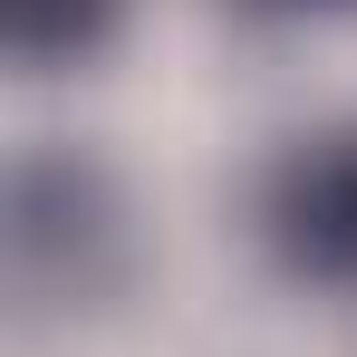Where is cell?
<instances>
[{
  "mask_svg": "<svg viewBox=\"0 0 357 357\" xmlns=\"http://www.w3.org/2000/svg\"><path fill=\"white\" fill-rule=\"evenodd\" d=\"M261 232L280 251V271L319 290H357V126H328L280 155V174L261 193Z\"/></svg>",
  "mask_w": 357,
  "mask_h": 357,
  "instance_id": "cell-1",
  "label": "cell"
},
{
  "mask_svg": "<svg viewBox=\"0 0 357 357\" xmlns=\"http://www.w3.org/2000/svg\"><path fill=\"white\" fill-rule=\"evenodd\" d=\"M116 20H126V0H0V39H10V68H29V77L97 59Z\"/></svg>",
  "mask_w": 357,
  "mask_h": 357,
  "instance_id": "cell-2",
  "label": "cell"
},
{
  "mask_svg": "<svg viewBox=\"0 0 357 357\" xmlns=\"http://www.w3.org/2000/svg\"><path fill=\"white\" fill-rule=\"evenodd\" d=\"M261 10H338V0H261Z\"/></svg>",
  "mask_w": 357,
  "mask_h": 357,
  "instance_id": "cell-3",
  "label": "cell"
}]
</instances>
